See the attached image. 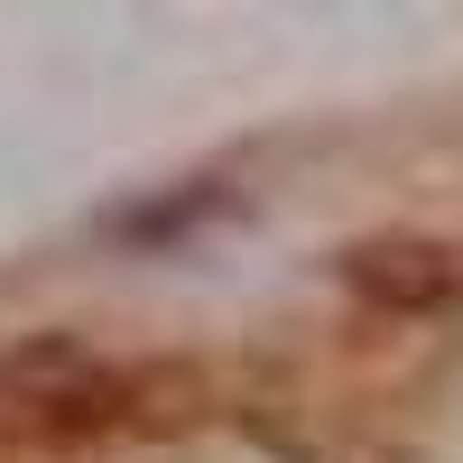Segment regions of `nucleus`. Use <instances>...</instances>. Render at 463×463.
Listing matches in <instances>:
<instances>
[{
	"mask_svg": "<svg viewBox=\"0 0 463 463\" xmlns=\"http://www.w3.org/2000/svg\"><path fill=\"white\" fill-rule=\"evenodd\" d=\"M93 380V353L74 334H37L19 353H0V399H28V408H65V390Z\"/></svg>",
	"mask_w": 463,
	"mask_h": 463,
	"instance_id": "nucleus-1",
	"label": "nucleus"
}]
</instances>
